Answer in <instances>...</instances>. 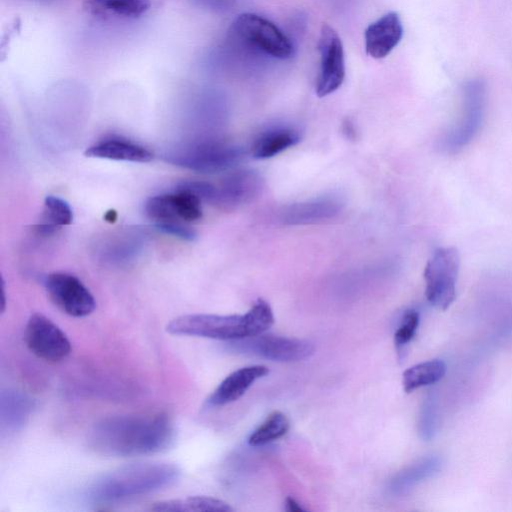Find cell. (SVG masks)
Masks as SVG:
<instances>
[{
  "instance_id": "21",
  "label": "cell",
  "mask_w": 512,
  "mask_h": 512,
  "mask_svg": "<svg viewBox=\"0 0 512 512\" xmlns=\"http://www.w3.org/2000/svg\"><path fill=\"white\" fill-rule=\"evenodd\" d=\"M445 374L446 364L442 360L433 359L415 364L403 372V389L406 393H410L438 382Z\"/></svg>"
},
{
  "instance_id": "14",
  "label": "cell",
  "mask_w": 512,
  "mask_h": 512,
  "mask_svg": "<svg viewBox=\"0 0 512 512\" xmlns=\"http://www.w3.org/2000/svg\"><path fill=\"white\" fill-rule=\"evenodd\" d=\"M268 373L269 369L264 365H251L233 371L207 398V406L218 407L238 400L256 380Z\"/></svg>"
},
{
  "instance_id": "4",
  "label": "cell",
  "mask_w": 512,
  "mask_h": 512,
  "mask_svg": "<svg viewBox=\"0 0 512 512\" xmlns=\"http://www.w3.org/2000/svg\"><path fill=\"white\" fill-rule=\"evenodd\" d=\"M486 103L485 81L479 77L467 80L461 90L460 116L440 140V147L444 152L454 154L471 143L483 124Z\"/></svg>"
},
{
  "instance_id": "19",
  "label": "cell",
  "mask_w": 512,
  "mask_h": 512,
  "mask_svg": "<svg viewBox=\"0 0 512 512\" xmlns=\"http://www.w3.org/2000/svg\"><path fill=\"white\" fill-rule=\"evenodd\" d=\"M150 0H85V9L97 16H116L135 19L145 14Z\"/></svg>"
},
{
  "instance_id": "27",
  "label": "cell",
  "mask_w": 512,
  "mask_h": 512,
  "mask_svg": "<svg viewBox=\"0 0 512 512\" xmlns=\"http://www.w3.org/2000/svg\"><path fill=\"white\" fill-rule=\"evenodd\" d=\"M420 317L418 311L415 309L406 310L394 334V342L398 349L406 346L414 337Z\"/></svg>"
},
{
  "instance_id": "18",
  "label": "cell",
  "mask_w": 512,
  "mask_h": 512,
  "mask_svg": "<svg viewBox=\"0 0 512 512\" xmlns=\"http://www.w3.org/2000/svg\"><path fill=\"white\" fill-rule=\"evenodd\" d=\"M40 220L34 228L35 233L46 237L56 233L60 228L70 225L73 221V212L64 199L47 196L44 200Z\"/></svg>"
},
{
  "instance_id": "20",
  "label": "cell",
  "mask_w": 512,
  "mask_h": 512,
  "mask_svg": "<svg viewBox=\"0 0 512 512\" xmlns=\"http://www.w3.org/2000/svg\"><path fill=\"white\" fill-rule=\"evenodd\" d=\"M155 512L219 511L231 512L233 508L225 501L209 496H191L185 499L157 501L148 509Z\"/></svg>"
},
{
  "instance_id": "11",
  "label": "cell",
  "mask_w": 512,
  "mask_h": 512,
  "mask_svg": "<svg viewBox=\"0 0 512 512\" xmlns=\"http://www.w3.org/2000/svg\"><path fill=\"white\" fill-rule=\"evenodd\" d=\"M24 340L35 356L48 362H59L71 352V343L67 335L40 313H34L29 317Z\"/></svg>"
},
{
  "instance_id": "28",
  "label": "cell",
  "mask_w": 512,
  "mask_h": 512,
  "mask_svg": "<svg viewBox=\"0 0 512 512\" xmlns=\"http://www.w3.org/2000/svg\"><path fill=\"white\" fill-rule=\"evenodd\" d=\"M154 226L160 232L182 240L193 241L196 238L195 230L181 221L155 223Z\"/></svg>"
},
{
  "instance_id": "23",
  "label": "cell",
  "mask_w": 512,
  "mask_h": 512,
  "mask_svg": "<svg viewBox=\"0 0 512 512\" xmlns=\"http://www.w3.org/2000/svg\"><path fill=\"white\" fill-rule=\"evenodd\" d=\"M338 210L339 204L334 200H315L291 206L285 213V220L291 224L315 223L332 217Z\"/></svg>"
},
{
  "instance_id": "17",
  "label": "cell",
  "mask_w": 512,
  "mask_h": 512,
  "mask_svg": "<svg viewBox=\"0 0 512 512\" xmlns=\"http://www.w3.org/2000/svg\"><path fill=\"white\" fill-rule=\"evenodd\" d=\"M300 133L293 127L274 126L262 131L251 146V154L256 159L271 158L296 145Z\"/></svg>"
},
{
  "instance_id": "12",
  "label": "cell",
  "mask_w": 512,
  "mask_h": 512,
  "mask_svg": "<svg viewBox=\"0 0 512 512\" xmlns=\"http://www.w3.org/2000/svg\"><path fill=\"white\" fill-rule=\"evenodd\" d=\"M263 188V179L252 170H239L228 174L215 185L211 204L231 209L257 197Z\"/></svg>"
},
{
  "instance_id": "24",
  "label": "cell",
  "mask_w": 512,
  "mask_h": 512,
  "mask_svg": "<svg viewBox=\"0 0 512 512\" xmlns=\"http://www.w3.org/2000/svg\"><path fill=\"white\" fill-rule=\"evenodd\" d=\"M290 428L287 416L280 411H273L255 429L248 438L251 446H262L283 437Z\"/></svg>"
},
{
  "instance_id": "31",
  "label": "cell",
  "mask_w": 512,
  "mask_h": 512,
  "mask_svg": "<svg viewBox=\"0 0 512 512\" xmlns=\"http://www.w3.org/2000/svg\"><path fill=\"white\" fill-rule=\"evenodd\" d=\"M117 212L113 209L111 210H108L105 215H104V219L109 222V223H114L117 219Z\"/></svg>"
},
{
  "instance_id": "22",
  "label": "cell",
  "mask_w": 512,
  "mask_h": 512,
  "mask_svg": "<svg viewBox=\"0 0 512 512\" xmlns=\"http://www.w3.org/2000/svg\"><path fill=\"white\" fill-rule=\"evenodd\" d=\"M33 403L24 394L7 391L1 397V424L7 430H17L27 421Z\"/></svg>"
},
{
  "instance_id": "25",
  "label": "cell",
  "mask_w": 512,
  "mask_h": 512,
  "mask_svg": "<svg viewBox=\"0 0 512 512\" xmlns=\"http://www.w3.org/2000/svg\"><path fill=\"white\" fill-rule=\"evenodd\" d=\"M438 426V406L437 398L434 391L428 393L423 400L419 419L418 433L422 440L430 441L437 430Z\"/></svg>"
},
{
  "instance_id": "3",
  "label": "cell",
  "mask_w": 512,
  "mask_h": 512,
  "mask_svg": "<svg viewBox=\"0 0 512 512\" xmlns=\"http://www.w3.org/2000/svg\"><path fill=\"white\" fill-rule=\"evenodd\" d=\"M180 470L174 464L135 463L119 467L95 480L88 498L95 503H112L147 495L174 484Z\"/></svg>"
},
{
  "instance_id": "6",
  "label": "cell",
  "mask_w": 512,
  "mask_h": 512,
  "mask_svg": "<svg viewBox=\"0 0 512 512\" xmlns=\"http://www.w3.org/2000/svg\"><path fill=\"white\" fill-rule=\"evenodd\" d=\"M460 254L455 247H438L424 268L425 296L437 309L446 310L456 298Z\"/></svg>"
},
{
  "instance_id": "13",
  "label": "cell",
  "mask_w": 512,
  "mask_h": 512,
  "mask_svg": "<svg viewBox=\"0 0 512 512\" xmlns=\"http://www.w3.org/2000/svg\"><path fill=\"white\" fill-rule=\"evenodd\" d=\"M402 37L400 16L397 12H388L365 29V51L374 59H383L400 43Z\"/></svg>"
},
{
  "instance_id": "29",
  "label": "cell",
  "mask_w": 512,
  "mask_h": 512,
  "mask_svg": "<svg viewBox=\"0 0 512 512\" xmlns=\"http://www.w3.org/2000/svg\"><path fill=\"white\" fill-rule=\"evenodd\" d=\"M285 509L289 512H302L304 508L292 497H288L285 500Z\"/></svg>"
},
{
  "instance_id": "2",
  "label": "cell",
  "mask_w": 512,
  "mask_h": 512,
  "mask_svg": "<svg viewBox=\"0 0 512 512\" xmlns=\"http://www.w3.org/2000/svg\"><path fill=\"white\" fill-rule=\"evenodd\" d=\"M274 323L273 311L264 299H257L242 315L188 314L172 319L166 326L173 335L197 336L234 341L266 332Z\"/></svg>"
},
{
  "instance_id": "5",
  "label": "cell",
  "mask_w": 512,
  "mask_h": 512,
  "mask_svg": "<svg viewBox=\"0 0 512 512\" xmlns=\"http://www.w3.org/2000/svg\"><path fill=\"white\" fill-rule=\"evenodd\" d=\"M245 157L244 150L221 140H202L165 154V161L199 173H217L235 167Z\"/></svg>"
},
{
  "instance_id": "1",
  "label": "cell",
  "mask_w": 512,
  "mask_h": 512,
  "mask_svg": "<svg viewBox=\"0 0 512 512\" xmlns=\"http://www.w3.org/2000/svg\"><path fill=\"white\" fill-rule=\"evenodd\" d=\"M175 427L163 413L116 415L101 419L88 434L94 452L111 457H135L165 451L174 442Z\"/></svg>"
},
{
  "instance_id": "30",
  "label": "cell",
  "mask_w": 512,
  "mask_h": 512,
  "mask_svg": "<svg viewBox=\"0 0 512 512\" xmlns=\"http://www.w3.org/2000/svg\"><path fill=\"white\" fill-rule=\"evenodd\" d=\"M205 2L209 3L212 6L216 7H228L230 6L235 0H204Z\"/></svg>"
},
{
  "instance_id": "9",
  "label": "cell",
  "mask_w": 512,
  "mask_h": 512,
  "mask_svg": "<svg viewBox=\"0 0 512 512\" xmlns=\"http://www.w3.org/2000/svg\"><path fill=\"white\" fill-rule=\"evenodd\" d=\"M320 55L319 73L315 84L318 97H325L340 88L345 79V57L340 36L323 23L317 44Z\"/></svg>"
},
{
  "instance_id": "8",
  "label": "cell",
  "mask_w": 512,
  "mask_h": 512,
  "mask_svg": "<svg viewBox=\"0 0 512 512\" xmlns=\"http://www.w3.org/2000/svg\"><path fill=\"white\" fill-rule=\"evenodd\" d=\"M229 344L238 353L278 362L301 361L314 353V346L308 341L263 333L230 341Z\"/></svg>"
},
{
  "instance_id": "16",
  "label": "cell",
  "mask_w": 512,
  "mask_h": 512,
  "mask_svg": "<svg viewBox=\"0 0 512 512\" xmlns=\"http://www.w3.org/2000/svg\"><path fill=\"white\" fill-rule=\"evenodd\" d=\"M442 467V460L437 455H429L399 471L389 483V492L393 495H403L419 483L436 475Z\"/></svg>"
},
{
  "instance_id": "7",
  "label": "cell",
  "mask_w": 512,
  "mask_h": 512,
  "mask_svg": "<svg viewBox=\"0 0 512 512\" xmlns=\"http://www.w3.org/2000/svg\"><path fill=\"white\" fill-rule=\"evenodd\" d=\"M231 32L271 57L288 59L293 55L289 38L270 20L254 14H239L231 25Z\"/></svg>"
},
{
  "instance_id": "10",
  "label": "cell",
  "mask_w": 512,
  "mask_h": 512,
  "mask_svg": "<svg viewBox=\"0 0 512 512\" xmlns=\"http://www.w3.org/2000/svg\"><path fill=\"white\" fill-rule=\"evenodd\" d=\"M50 300L62 312L72 317L90 315L96 302L88 288L74 275L66 272H53L44 280Z\"/></svg>"
},
{
  "instance_id": "26",
  "label": "cell",
  "mask_w": 512,
  "mask_h": 512,
  "mask_svg": "<svg viewBox=\"0 0 512 512\" xmlns=\"http://www.w3.org/2000/svg\"><path fill=\"white\" fill-rule=\"evenodd\" d=\"M173 196L177 215L181 221L192 222L202 217L201 199L194 193L176 188Z\"/></svg>"
},
{
  "instance_id": "15",
  "label": "cell",
  "mask_w": 512,
  "mask_h": 512,
  "mask_svg": "<svg viewBox=\"0 0 512 512\" xmlns=\"http://www.w3.org/2000/svg\"><path fill=\"white\" fill-rule=\"evenodd\" d=\"M91 158L146 163L153 153L142 145L121 138H109L95 143L84 152Z\"/></svg>"
}]
</instances>
